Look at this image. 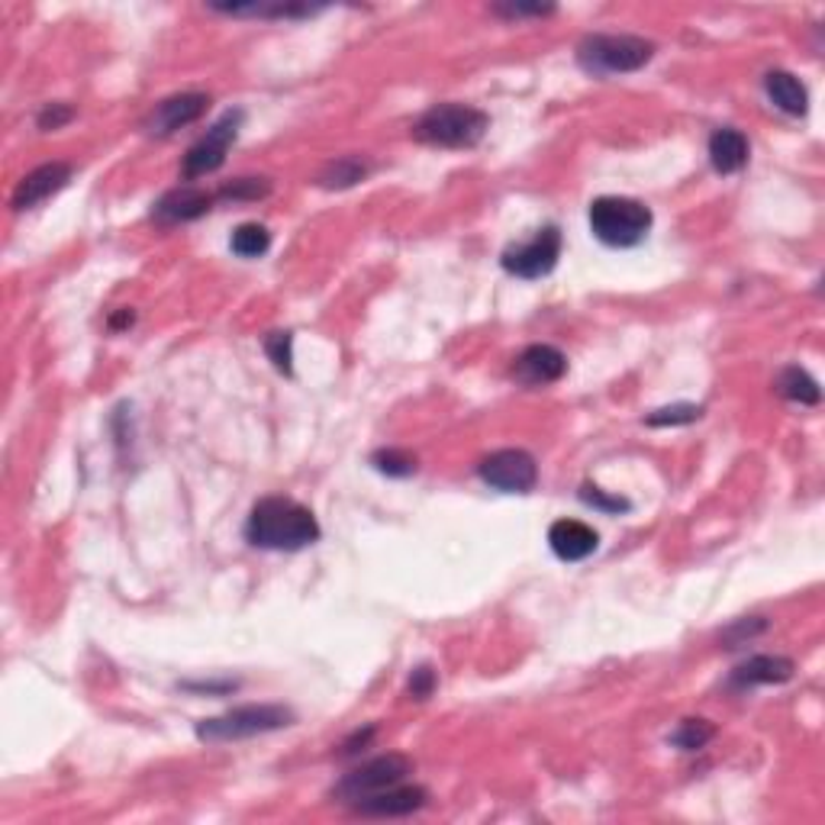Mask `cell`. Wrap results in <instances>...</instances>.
<instances>
[{"mask_svg":"<svg viewBox=\"0 0 825 825\" xmlns=\"http://www.w3.org/2000/svg\"><path fill=\"white\" fill-rule=\"evenodd\" d=\"M549 546L561 561H583L600 549V536L581 520H558L551 522Z\"/></svg>","mask_w":825,"mask_h":825,"instance_id":"2e32d148","label":"cell"},{"mask_svg":"<svg viewBox=\"0 0 825 825\" xmlns=\"http://www.w3.org/2000/svg\"><path fill=\"white\" fill-rule=\"evenodd\" d=\"M587 219L590 233L610 248H632L645 243L651 229V210L636 197H597Z\"/></svg>","mask_w":825,"mask_h":825,"instance_id":"5b68a950","label":"cell"},{"mask_svg":"<svg viewBox=\"0 0 825 825\" xmlns=\"http://www.w3.org/2000/svg\"><path fill=\"white\" fill-rule=\"evenodd\" d=\"M291 345H294L291 333H268L265 336V352H268V359L275 362L281 374H294V352H291Z\"/></svg>","mask_w":825,"mask_h":825,"instance_id":"4316f807","label":"cell"},{"mask_svg":"<svg viewBox=\"0 0 825 825\" xmlns=\"http://www.w3.org/2000/svg\"><path fill=\"white\" fill-rule=\"evenodd\" d=\"M371 738H374V729H365V733H359L355 738H352V741H345V745H342V755H359V745L365 748Z\"/></svg>","mask_w":825,"mask_h":825,"instance_id":"d6a6232c","label":"cell"},{"mask_svg":"<svg viewBox=\"0 0 825 825\" xmlns=\"http://www.w3.org/2000/svg\"><path fill=\"white\" fill-rule=\"evenodd\" d=\"M490 129V117L471 104H435L413 122V139L435 149H474Z\"/></svg>","mask_w":825,"mask_h":825,"instance_id":"7a4b0ae2","label":"cell"},{"mask_svg":"<svg viewBox=\"0 0 825 825\" xmlns=\"http://www.w3.org/2000/svg\"><path fill=\"white\" fill-rule=\"evenodd\" d=\"M704 416V406L697 403H674V406H661L655 413H648V426H690Z\"/></svg>","mask_w":825,"mask_h":825,"instance_id":"cb8c5ba5","label":"cell"},{"mask_svg":"<svg viewBox=\"0 0 825 825\" xmlns=\"http://www.w3.org/2000/svg\"><path fill=\"white\" fill-rule=\"evenodd\" d=\"M71 175H75V168H71L68 161H49V165L32 168L30 175L17 184V190H13V197H10L13 210H32V207H39V204H46L49 197L59 194L61 187H68Z\"/></svg>","mask_w":825,"mask_h":825,"instance_id":"8fae6325","label":"cell"},{"mask_svg":"<svg viewBox=\"0 0 825 825\" xmlns=\"http://www.w3.org/2000/svg\"><path fill=\"white\" fill-rule=\"evenodd\" d=\"M709 165L719 175H735L748 165V139L741 129L723 126L709 136Z\"/></svg>","mask_w":825,"mask_h":825,"instance_id":"e0dca14e","label":"cell"},{"mask_svg":"<svg viewBox=\"0 0 825 825\" xmlns=\"http://www.w3.org/2000/svg\"><path fill=\"white\" fill-rule=\"evenodd\" d=\"M481 481L503 493H529L539 484V464L526 449H500L478 464Z\"/></svg>","mask_w":825,"mask_h":825,"instance_id":"9c48e42d","label":"cell"},{"mask_svg":"<svg viewBox=\"0 0 825 825\" xmlns=\"http://www.w3.org/2000/svg\"><path fill=\"white\" fill-rule=\"evenodd\" d=\"M216 194H207L194 184H184L175 187L168 194H161L153 204V219L158 226H178V223H190V219H200L214 207Z\"/></svg>","mask_w":825,"mask_h":825,"instance_id":"4fadbf2b","label":"cell"},{"mask_svg":"<svg viewBox=\"0 0 825 825\" xmlns=\"http://www.w3.org/2000/svg\"><path fill=\"white\" fill-rule=\"evenodd\" d=\"M655 59V42L629 32H590L578 46V65L593 78L629 75Z\"/></svg>","mask_w":825,"mask_h":825,"instance_id":"3957f363","label":"cell"},{"mask_svg":"<svg viewBox=\"0 0 825 825\" xmlns=\"http://www.w3.org/2000/svg\"><path fill=\"white\" fill-rule=\"evenodd\" d=\"M581 500L587 507L600 510V513H629L632 510V503L626 497H610V493H603V490L593 488V484H583Z\"/></svg>","mask_w":825,"mask_h":825,"instance_id":"83f0119b","label":"cell"},{"mask_svg":"<svg viewBox=\"0 0 825 825\" xmlns=\"http://www.w3.org/2000/svg\"><path fill=\"white\" fill-rule=\"evenodd\" d=\"M248 546L268 551H301L320 539V522L310 507L291 497H262L245 520Z\"/></svg>","mask_w":825,"mask_h":825,"instance_id":"6da1fadb","label":"cell"},{"mask_svg":"<svg viewBox=\"0 0 825 825\" xmlns=\"http://www.w3.org/2000/svg\"><path fill=\"white\" fill-rule=\"evenodd\" d=\"M432 690H435V671H432L429 665H423V668H416V671L410 674L406 694H410L413 700H429Z\"/></svg>","mask_w":825,"mask_h":825,"instance_id":"4dcf8cb0","label":"cell"},{"mask_svg":"<svg viewBox=\"0 0 825 825\" xmlns=\"http://www.w3.org/2000/svg\"><path fill=\"white\" fill-rule=\"evenodd\" d=\"M371 464L387 478H410L416 471V455H410L403 449H381L371 455Z\"/></svg>","mask_w":825,"mask_h":825,"instance_id":"484cf974","label":"cell"},{"mask_svg":"<svg viewBox=\"0 0 825 825\" xmlns=\"http://www.w3.org/2000/svg\"><path fill=\"white\" fill-rule=\"evenodd\" d=\"M558 258H561V229L542 226V229H536L532 239L507 245L500 255V265L507 275L522 277V281H539V277L554 272Z\"/></svg>","mask_w":825,"mask_h":825,"instance_id":"ba28073f","label":"cell"},{"mask_svg":"<svg viewBox=\"0 0 825 825\" xmlns=\"http://www.w3.org/2000/svg\"><path fill=\"white\" fill-rule=\"evenodd\" d=\"M268 194H272V181L268 178H236L233 184H226V187L216 190V200L239 204V200H262Z\"/></svg>","mask_w":825,"mask_h":825,"instance_id":"d4e9b609","label":"cell"},{"mask_svg":"<svg viewBox=\"0 0 825 825\" xmlns=\"http://www.w3.org/2000/svg\"><path fill=\"white\" fill-rule=\"evenodd\" d=\"M410 774H413V762L406 755H381V758H371L365 765L352 767L348 774H342V780L333 787V796L345 806H355V803L381 794L387 787L406 784Z\"/></svg>","mask_w":825,"mask_h":825,"instance_id":"8992f818","label":"cell"},{"mask_svg":"<svg viewBox=\"0 0 825 825\" xmlns=\"http://www.w3.org/2000/svg\"><path fill=\"white\" fill-rule=\"evenodd\" d=\"M564 371H568L564 352L539 342V345L522 348L517 365H513V377L520 381L522 387H549V384L564 377Z\"/></svg>","mask_w":825,"mask_h":825,"instance_id":"7c38bea8","label":"cell"},{"mask_svg":"<svg viewBox=\"0 0 825 825\" xmlns=\"http://www.w3.org/2000/svg\"><path fill=\"white\" fill-rule=\"evenodd\" d=\"M210 10L226 13V17H262V20H297V17H313L323 7L313 3H210Z\"/></svg>","mask_w":825,"mask_h":825,"instance_id":"d6986e66","label":"cell"},{"mask_svg":"<svg viewBox=\"0 0 825 825\" xmlns=\"http://www.w3.org/2000/svg\"><path fill=\"white\" fill-rule=\"evenodd\" d=\"M245 122V110H226L219 120L187 149L184 155V165H181V175L184 181H197V178H207V175H214L223 168V161H226V155L229 149L236 146V139H239V129H243Z\"/></svg>","mask_w":825,"mask_h":825,"instance_id":"52a82bcc","label":"cell"},{"mask_svg":"<svg viewBox=\"0 0 825 825\" xmlns=\"http://www.w3.org/2000/svg\"><path fill=\"white\" fill-rule=\"evenodd\" d=\"M765 629H767V622L762 619V616L741 619V622H735L733 629L726 632V642H729V648H738L745 639H755V636H758V632H765Z\"/></svg>","mask_w":825,"mask_h":825,"instance_id":"1f68e13d","label":"cell"},{"mask_svg":"<svg viewBox=\"0 0 825 825\" xmlns=\"http://www.w3.org/2000/svg\"><path fill=\"white\" fill-rule=\"evenodd\" d=\"M187 690H236V680H226V684H184Z\"/></svg>","mask_w":825,"mask_h":825,"instance_id":"836d02e7","label":"cell"},{"mask_svg":"<svg viewBox=\"0 0 825 825\" xmlns=\"http://www.w3.org/2000/svg\"><path fill=\"white\" fill-rule=\"evenodd\" d=\"M210 110V94H200V91H184L175 94V97H165L158 107H155L153 114L146 117V132L149 136H158V139H165V136H171V132H178L184 126H190V122H197L204 114Z\"/></svg>","mask_w":825,"mask_h":825,"instance_id":"30bf717a","label":"cell"},{"mask_svg":"<svg viewBox=\"0 0 825 825\" xmlns=\"http://www.w3.org/2000/svg\"><path fill=\"white\" fill-rule=\"evenodd\" d=\"M367 171H371V165H367L365 158H359V155H345V158H336V161H330L323 171H320V187H326V190H345V187H355L359 181H365Z\"/></svg>","mask_w":825,"mask_h":825,"instance_id":"44dd1931","label":"cell"},{"mask_svg":"<svg viewBox=\"0 0 825 825\" xmlns=\"http://www.w3.org/2000/svg\"><path fill=\"white\" fill-rule=\"evenodd\" d=\"M765 91L767 97H770V104H774L777 110L790 114V117H803V114L809 110V91H806V85H803L796 75L784 71V68L767 71Z\"/></svg>","mask_w":825,"mask_h":825,"instance_id":"ac0fdd59","label":"cell"},{"mask_svg":"<svg viewBox=\"0 0 825 825\" xmlns=\"http://www.w3.org/2000/svg\"><path fill=\"white\" fill-rule=\"evenodd\" d=\"M777 394L790 403H799V406H816L823 400L819 381L799 365H787L777 374Z\"/></svg>","mask_w":825,"mask_h":825,"instance_id":"ffe728a7","label":"cell"},{"mask_svg":"<svg viewBox=\"0 0 825 825\" xmlns=\"http://www.w3.org/2000/svg\"><path fill=\"white\" fill-rule=\"evenodd\" d=\"M493 13L507 20H520V17H549L554 13V7L551 3H493Z\"/></svg>","mask_w":825,"mask_h":825,"instance_id":"f546056e","label":"cell"},{"mask_svg":"<svg viewBox=\"0 0 825 825\" xmlns=\"http://www.w3.org/2000/svg\"><path fill=\"white\" fill-rule=\"evenodd\" d=\"M426 787H416V784H397V787H387L381 794L367 796L362 803H355L352 809L362 813V816H377V819H394V816H410V813H420L426 806Z\"/></svg>","mask_w":825,"mask_h":825,"instance_id":"5bb4252c","label":"cell"},{"mask_svg":"<svg viewBox=\"0 0 825 825\" xmlns=\"http://www.w3.org/2000/svg\"><path fill=\"white\" fill-rule=\"evenodd\" d=\"M229 248H233L239 258H262V255L272 248V233H268L262 223H243V226L233 229Z\"/></svg>","mask_w":825,"mask_h":825,"instance_id":"7402d4cb","label":"cell"},{"mask_svg":"<svg viewBox=\"0 0 825 825\" xmlns=\"http://www.w3.org/2000/svg\"><path fill=\"white\" fill-rule=\"evenodd\" d=\"M713 738H716V726L709 719H684L674 729L668 741H671L674 748H680V752H700Z\"/></svg>","mask_w":825,"mask_h":825,"instance_id":"603a6c76","label":"cell"},{"mask_svg":"<svg viewBox=\"0 0 825 825\" xmlns=\"http://www.w3.org/2000/svg\"><path fill=\"white\" fill-rule=\"evenodd\" d=\"M75 120V107H68V104H46L42 110H39V117H36V126L42 129V132H49V129H61L65 122Z\"/></svg>","mask_w":825,"mask_h":825,"instance_id":"f1b7e54d","label":"cell"},{"mask_svg":"<svg viewBox=\"0 0 825 825\" xmlns=\"http://www.w3.org/2000/svg\"><path fill=\"white\" fill-rule=\"evenodd\" d=\"M796 665L784 655H755L748 661H741L733 674H729V687L733 690H752V687H767V684H787L794 677Z\"/></svg>","mask_w":825,"mask_h":825,"instance_id":"9a60e30c","label":"cell"},{"mask_svg":"<svg viewBox=\"0 0 825 825\" xmlns=\"http://www.w3.org/2000/svg\"><path fill=\"white\" fill-rule=\"evenodd\" d=\"M294 709L284 704H245L236 709H226L223 716L214 719H200L197 723V738L200 741H243V738H255V735L277 733L294 726Z\"/></svg>","mask_w":825,"mask_h":825,"instance_id":"277c9868","label":"cell"},{"mask_svg":"<svg viewBox=\"0 0 825 825\" xmlns=\"http://www.w3.org/2000/svg\"><path fill=\"white\" fill-rule=\"evenodd\" d=\"M132 320H136V313H132V310H122L120 316H114V320H110V330H122V326H132Z\"/></svg>","mask_w":825,"mask_h":825,"instance_id":"e575fe53","label":"cell"}]
</instances>
